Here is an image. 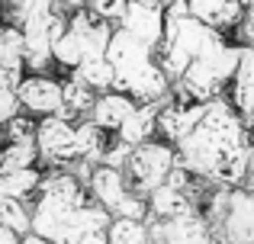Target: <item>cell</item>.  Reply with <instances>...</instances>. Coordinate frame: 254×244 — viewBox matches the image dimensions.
<instances>
[{"label": "cell", "mask_w": 254, "mask_h": 244, "mask_svg": "<svg viewBox=\"0 0 254 244\" xmlns=\"http://www.w3.org/2000/svg\"><path fill=\"white\" fill-rule=\"evenodd\" d=\"M164 23H168V10L158 0H129L126 13L119 19V29H126L129 36H135L138 42H145L148 49H158L164 39Z\"/></svg>", "instance_id": "cell-8"}, {"label": "cell", "mask_w": 254, "mask_h": 244, "mask_svg": "<svg viewBox=\"0 0 254 244\" xmlns=\"http://www.w3.org/2000/svg\"><path fill=\"white\" fill-rule=\"evenodd\" d=\"M225 36L232 39L235 45H254V0H248L245 3V13H242V19L235 23V29L232 32H225Z\"/></svg>", "instance_id": "cell-24"}, {"label": "cell", "mask_w": 254, "mask_h": 244, "mask_svg": "<svg viewBox=\"0 0 254 244\" xmlns=\"http://www.w3.org/2000/svg\"><path fill=\"white\" fill-rule=\"evenodd\" d=\"M19 244H52V241L42 238V235H36V232H26V235H19Z\"/></svg>", "instance_id": "cell-29"}, {"label": "cell", "mask_w": 254, "mask_h": 244, "mask_svg": "<svg viewBox=\"0 0 254 244\" xmlns=\"http://www.w3.org/2000/svg\"><path fill=\"white\" fill-rule=\"evenodd\" d=\"M36 164H39L36 142H3L0 170H19V167H36Z\"/></svg>", "instance_id": "cell-21"}, {"label": "cell", "mask_w": 254, "mask_h": 244, "mask_svg": "<svg viewBox=\"0 0 254 244\" xmlns=\"http://www.w3.org/2000/svg\"><path fill=\"white\" fill-rule=\"evenodd\" d=\"M19 113V97L16 90H0V125H3L10 116Z\"/></svg>", "instance_id": "cell-26"}, {"label": "cell", "mask_w": 254, "mask_h": 244, "mask_svg": "<svg viewBox=\"0 0 254 244\" xmlns=\"http://www.w3.org/2000/svg\"><path fill=\"white\" fill-rule=\"evenodd\" d=\"M6 199V187H3V174H0V202Z\"/></svg>", "instance_id": "cell-31"}, {"label": "cell", "mask_w": 254, "mask_h": 244, "mask_svg": "<svg viewBox=\"0 0 254 244\" xmlns=\"http://www.w3.org/2000/svg\"><path fill=\"white\" fill-rule=\"evenodd\" d=\"M161 103L164 100H158V103H135V109L126 116L123 125H119L113 135H116L119 142L132 145V148L142 145V142H148V138H155L158 135V109H161Z\"/></svg>", "instance_id": "cell-12"}, {"label": "cell", "mask_w": 254, "mask_h": 244, "mask_svg": "<svg viewBox=\"0 0 254 244\" xmlns=\"http://www.w3.org/2000/svg\"><path fill=\"white\" fill-rule=\"evenodd\" d=\"M0 157H3V132H0Z\"/></svg>", "instance_id": "cell-33"}, {"label": "cell", "mask_w": 254, "mask_h": 244, "mask_svg": "<svg viewBox=\"0 0 254 244\" xmlns=\"http://www.w3.org/2000/svg\"><path fill=\"white\" fill-rule=\"evenodd\" d=\"M209 228L216 244H254V190L232 187L222 215Z\"/></svg>", "instance_id": "cell-5"}, {"label": "cell", "mask_w": 254, "mask_h": 244, "mask_svg": "<svg viewBox=\"0 0 254 244\" xmlns=\"http://www.w3.org/2000/svg\"><path fill=\"white\" fill-rule=\"evenodd\" d=\"M106 241L110 244H148V225H145V219L113 215L110 225H106Z\"/></svg>", "instance_id": "cell-18"}, {"label": "cell", "mask_w": 254, "mask_h": 244, "mask_svg": "<svg viewBox=\"0 0 254 244\" xmlns=\"http://www.w3.org/2000/svg\"><path fill=\"white\" fill-rule=\"evenodd\" d=\"M19 97V109L29 116H52L62 113L64 116V100H62V77H55L52 71L45 74H36V71H26L23 81L16 87Z\"/></svg>", "instance_id": "cell-7"}, {"label": "cell", "mask_w": 254, "mask_h": 244, "mask_svg": "<svg viewBox=\"0 0 254 244\" xmlns=\"http://www.w3.org/2000/svg\"><path fill=\"white\" fill-rule=\"evenodd\" d=\"M248 183H251V190H254V164H251V174H248Z\"/></svg>", "instance_id": "cell-32"}, {"label": "cell", "mask_w": 254, "mask_h": 244, "mask_svg": "<svg viewBox=\"0 0 254 244\" xmlns=\"http://www.w3.org/2000/svg\"><path fill=\"white\" fill-rule=\"evenodd\" d=\"M145 199H148L151 219H171V215H180V212H196V199H193L187 190H177V187H171V183L155 187Z\"/></svg>", "instance_id": "cell-13"}, {"label": "cell", "mask_w": 254, "mask_h": 244, "mask_svg": "<svg viewBox=\"0 0 254 244\" xmlns=\"http://www.w3.org/2000/svg\"><path fill=\"white\" fill-rule=\"evenodd\" d=\"M0 222H3L6 228H13L16 235L32 232V202L6 196V199L0 202Z\"/></svg>", "instance_id": "cell-20"}, {"label": "cell", "mask_w": 254, "mask_h": 244, "mask_svg": "<svg viewBox=\"0 0 254 244\" xmlns=\"http://www.w3.org/2000/svg\"><path fill=\"white\" fill-rule=\"evenodd\" d=\"M68 74L81 77L87 87L97 90V94H103V90H113V87H116V71H113V64H110V58H106V55L87 58V61L77 64V68H71Z\"/></svg>", "instance_id": "cell-15"}, {"label": "cell", "mask_w": 254, "mask_h": 244, "mask_svg": "<svg viewBox=\"0 0 254 244\" xmlns=\"http://www.w3.org/2000/svg\"><path fill=\"white\" fill-rule=\"evenodd\" d=\"M84 187H87V193H90L110 215L116 212L119 202L132 193V187H129V180H126L123 167H113V164H93V170H90V177H87Z\"/></svg>", "instance_id": "cell-9"}, {"label": "cell", "mask_w": 254, "mask_h": 244, "mask_svg": "<svg viewBox=\"0 0 254 244\" xmlns=\"http://www.w3.org/2000/svg\"><path fill=\"white\" fill-rule=\"evenodd\" d=\"M238 58H242V45H235L229 36H219L206 51H199L187 71L171 84V97L180 103H199V100H212L222 97L229 90L232 77H235Z\"/></svg>", "instance_id": "cell-3"}, {"label": "cell", "mask_w": 254, "mask_h": 244, "mask_svg": "<svg viewBox=\"0 0 254 244\" xmlns=\"http://www.w3.org/2000/svg\"><path fill=\"white\" fill-rule=\"evenodd\" d=\"M106 58L116 71V90H126L135 103H158L171 97V81L158 64L155 49H148L119 26H113Z\"/></svg>", "instance_id": "cell-2"}, {"label": "cell", "mask_w": 254, "mask_h": 244, "mask_svg": "<svg viewBox=\"0 0 254 244\" xmlns=\"http://www.w3.org/2000/svg\"><path fill=\"white\" fill-rule=\"evenodd\" d=\"M232 84H254V45H245L242 49V58H238Z\"/></svg>", "instance_id": "cell-25"}, {"label": "cell", "mask_w": 254, "mask_h": 244, "mask_svg": "<svg viewBox=\"0 0 254 244\" xmlns=\"http://www.w3.org/2000/svg\"><path fill=\"white\" fill-rule=\"evenodd\" d=\"M77 244H110L106 241V228H97V232H87Z\"/></svg>", "instance_id": "cell-27"}, {"label": "cell", "mask_w": 254, "mask_h": 244, "mask_svg": "<svg viewBox=\"0 0 254 244\" xmlns=\"http://www.w3.org/2000/svg\"><path fill=\"white\" fill-rule=\"evenodd\" d=\"M62 100H64V116H68V119L87 116V109L93 106V100H97V90H90L81 77H74V74L64 71V77H62Z\"/></svg>", "instance_id": "cell-16"}, {"label": "cell", "mask_w": 254, "mask_h": 244, "mask_svg": "<svg viewBox=\"0 0 254 244\" xmlns=\"http://www.w3.org/2000/svg\"><path fill=\"white\" fill-rule=\"evenodd\" d=\"M23 55H26V39L23 29L13 23H0V64L3 68H23Z\"/></svg>", "instance_id": "cell-19"}, {"label": "cell", "mask_w": 254, "mask_h": 244, "mask_svg": "<svg viewBox=\"0 0 254 244\" xmlns=\"http://www.w3.org/2000/svg\"><path fill=\"white\" fill-rule=\"evenodd\" d=\"M158 3H164V6H168V3H171V0H158Z\"/></svg>", "instance_id": "cell-34"}, {"label": "cell", "mask_w": 254, "mask_h": 244, "mask_svg": "<svg viewBox=\"0 0 254 244\" xmlns=\"http://www.w3.org/2000/svg\"><path fill=\"white\" fill-rule=\"evenodd\" d=\"M36 148L39 161H45L49 167H68L74 161V119L62 113L39 116L36 119Z\"/></svg>", "instance_id": "cell-6"}, {"label": "cell", "mask_w": 254, "mask_h": 244, "mask_svg": "<svg viewBox=\"0 0 254 244\" xmlns=\"http://www.w3.org/2000/svg\"><path fill=\"white\" fill-rule=\"evenodd\" d=\"M174 161H177L174 145L155 135V138H148V142L135 145L129 151V157L123 164V174L138 196H148L155 187H161L168 180V170L174 167Z\"/></svg>", "instance_id": "cell-4"}, {"label": "cell", "mask_w": 254, "mask_h": 244, "mask_svg": "<svg viewBox=\"0 0 254 244\" xmlns=\"http://www.w3.org/2000/svg\"><path fill=\"white\" fill-rule=\"evenodd\" d=\"M110 138H113V132L100 129V125L93 119H87V116L81 122H74V154H77V161L100 164L103 161L106 145H110Z\"/></svg>", "instance_id": "cell-14"}, {"label": "cell", "mask_w": 254, "mask_h": 244, "mask_svg": "<svg viewBox=\"0 0 254 244\" xmlns=\"http://www.w3.org/2000/svg\"><path fill=\"white\" fill-rule=\"evenodd\" d=\"M126 3H129V0H84V6L93 13V16H97V19H106V23H113V26L123 19Z\"/></svg>", "instance_id": "cell-23"}, {"label": "cell", "mask_w": 254, "mask_h": 244, "mask_svg": "<svg viewBox=\"0 0 254 244\" xmlns=\"http://www.w3.org/2000/svg\"><path fill=\"white\" fill-rule=\"evenodd\" d=\"M0 244H19V235L13 228H6L3 222H0Z\"/></svg>", "instance_id": "cell-28"}, {"label": "cell", "mask_w": 254, "mask_h": 244, "mask_svg": "<svg viewBox=\"0 0 254 244\" xmlns=\"http://www.w3.org/2000/svg\"><path fill=\"white\" fill-rule=\"evenodd\" d=\"M187 13L219 32H232L245 13V3L242 0H187Z\"/></svg>", "instance_id": "cell-10"}, {"label": "cell", "mask_w": 254, "mask_h": 244, "mask_svg": "<svg viewBox=\"0 0 254 244\" xmlns=\"http://www.w3.org/2000/svg\"><path fill=\"white\" fill-rule=\"evenodd\" d=\"M3 174V187H6V196L13 199H26L32 202L39 193V183H42V170L36 167H19V170H0Z\"/></svg>", "instance_id": "cell-17"}, {"label": "cell", "mask_w": 254, "mask_h": 244, "mask_svg": "<svg viewBox=\"0 0 254 244\" xmlns=\"http://www.w3.org/2000/svg\"><path fill=\"white\" fill-rule=\"evenodd\" d=\"M55 6H62V10H77V6H84V0H55Z\"/></svg>", "instance_id": "cell-30"}, {"label": "cell", "mask_w": 254, "mask_h": 244, "mask_svg": "<svg viewBox=\"0 0 254 244\" xmlns=\"http://www.w3.org/2000/svg\"><path fill=\"white\" fill-rule=\"evenodd\" d=\"M0 132H3V142H36V116L19 109L0 125Z\"/></svg>", "instance_id": "cell-22"}, {"label": "cell", "mask_w": 254, "mask_h": 244, "mask_svg": "<svg viewBox=\"0 0 254 244\" xmlns=\"http://www.w3.org/2000/svg\"><path fill=\"white\" fill-rule=\"evenodd\" d=\"M132 109H135V100H132L126 90H116V87H113V90L97 94L93 106L87 109V119H93L100 129H106V132H116Z\"/></svg>", "instance_id": "cell-11"}, {"label": "cell", "mask_w": 254, "mask_h": 244, "mask_svg": "<svg viewBox=\"0 0 254 244\" xmlns=\"http://www.w3.org/2000/svg\"><path fill=\"white\" fill-rule=\"evenodd\" d=\"M177 164L206 183L245 187L254 164V129L235 113L229 97L203 100L199 119L174 142Z\"/></svg>", "instance_id": "cell-1"}]
</instances>
